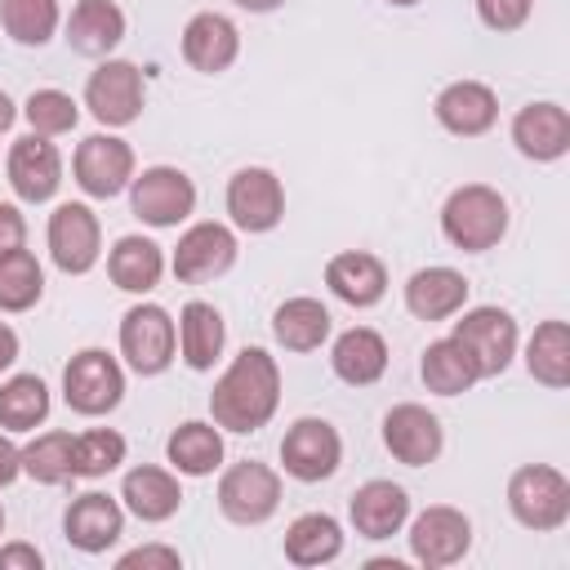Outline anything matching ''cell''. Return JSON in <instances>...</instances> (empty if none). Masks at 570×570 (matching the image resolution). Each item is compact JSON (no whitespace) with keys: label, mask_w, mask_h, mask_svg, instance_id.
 <instances>
[{"label":"cell","mask_w":570,"mask_h":570,"mask_svg":"<svg viewBox=\"0 0 570 570\" xmlns=\"http://www.w3.org/2000/svg\"><path fill=\"white\" fill-rule=\"evenodd\" d=\"M281 405V370L263 347H245L209 392V414L227 432H258Z\"/></svg>","instance_id":"cell-1"},{"label":"cell","mask_w":570,"mask_h":570,"mask_svg":"<svg viewBox=\"0 0 570 570\" xmlns=\"http://www.w3.org/2000/svg\"><path fill=\"white\" fill-rule=\"evenodd\" d=\"M441 232L463 254L494 249L503 240V232H508V200L485 183L454 187L450 200L441 205Z\"/></svg>","instance_id":"cell-2"},{"label":"cell","mask_w":570,"mask_h":570,"mask_svg":"<svg viewBox=\"0 0 570 570\" xmlns=\"http://www.w3.org/2000/svg\"><path fill=\"white\" fill-rule=\"evenodd\" d=\"M508 508L525 530H561L570 517V481L548 463L517 468L508 481Z\"/></svg>","instance_id":"cell-3"},{"label":"cell","mask_w":570,"mask_h":570,"mask_svg":"<svg viewBox=\"0 0 570 570\" xmlns=\"http://www.w3.org/2000/svg\"><path fill=\"white\" fill-rule=\"evenodd\" d=\"M450 338L468 352L476 379L503 374L508 361L517 356V321L503 307H472V312H463V321H454Z\"/></svg>","instance_id":"cell-4"},{"label":"cell","mask_w":570,"mask_h":570,"mask_svg":"<svg viewBox=\"0 0 570 570\" xmlns=\"http://www.w3.org/2000/svg\"><path fill=\"white\" fill-rule=\"evenodd\" d=\"M62 396H67V405L76 414H89V419L116 410L120 396H125V374H120L116 356L102 352V347L76 352L67 361V370H62Z\"/></svg>","instance_id":"cell-5"},{"label":"cell","mask_w":570,"mask_h":570,"mask_svg":"<svg viewBox=\"0 0 570 570\" xmlns=\"http://www.w3.org/2000/svg\"><path fill=\"white\" fill-rule=\"evenodd\" d=\"M218 508L236 525H258L281 508V476L267 463H232L218 481Z\"/></svg>","instance_id":"cell-6"},{"label":"cell","mask_w":570,"mask_h":570,"mask_svg":"<svg viewBox=\"0 0 570 570\" xmlns=\"http://www.w3.org/2000/svg\"><path fill=\"white\" fill-rule=\"evenodd\" d=\"M178 347V330L160 303H138L120 321V352L138 374H160L169 370Z\"/></svg>","instance_id":"cell-7"},{"label":"cell","mask_w":570,"mask_h":570,"mask_svg":"<svg viewBox=\"0 0 570 570\" xmlns=\"http://www.w3.org/2000/svg\"><path fill=\"white\" fill-rule=\"evenodd\" d=\"M71 174H76L85 196L111 200V196H120L134 183V147L125 138H111V134H89L76 147Z\"/></svg>","instance_id":"cell-8"},{"label":"cell","mask_w":570,"mask_h":570,"mask_svg":"<svg viewBox=\"0 0 570 570\" xmlns=\"http://www.w3.org/2000/svg\"><path fill=\"white\" fill-rule=\"evenodd\" d=\"M134 214L151 227H178L191 209H196V187L183 169H169V165H151L134 178Z\"/></svg>","instance_id":"cell-9"},{"label":"cell","mask_w":570,"mask_h":570,"mask_svg":"<svg viewBox=\"0 0 570 570\" xmlns=\"http://www.w3.org/2000/svg\"><path fill=\"white\" fill-rule=\"evenodd\" d=\"M227 214L240 232H272L285 218V187L272 169L249 165L236 169L227 183Z\"/></svg>","instance_id":"cell-10"},{"label":"cell","mask_w":570,"mask_h":570,"mask_svg":"<svg viewBox=\"0 0 570 570\" xmlns=\"http://www.w3.org/2000/svg\"><path fill=\"white\" fill-rule=\"evenodd\" d=\"M85 107L111 129L138 120V111H142V71L125 58H107L85 85Z\"/></svg>","instance_id":"cell-11"},{"label":"cell","mask_w":570,"mask_h":570,"mask_svg":"<svg viewBox=\"0 0 570 570\" xmlns=\"http://www.w3.org/2000/svg\"><path fill=\"white\" fill-rule=\"evenodd\" d=\"M98 249H102V232L89 205L67 200L49 214V254L67 276H85L98 263Z\"/></svg>","instance_id":"cell-12"},{"label":"cell","mask_w":570,"mask_h":570,"mask_svg":"<svg viewBox=\"0 0 570 570\" xmlns=\"http://www.w3.org/2000/svg\"><path fill=\"white\" fill-rule=\"evenodd\" d=\"M343 459V441L325 419H298L281 441V463L294 481H325Z\"/></svg>","instance_id":"cell-13"},{"label":"cell","mask_w":570,"mask_h":570,"mask_svg":"<svg viewBox=\"0 0 570 570\" xmlns=\"http://www.w3.org/2000/svg\"><path fill=\"white\" fill-rule=\"evenodd\" d=\"M236 263V236L232 227L223 223H196L178 236V249H174V276L183 285H200V281H214L223 276L227 267Z\"/></svg>","instance_id":"cell-14"},{"label":"cell","mask_w":570,"mask_h":570,"mask_svg":"<svg viewBox=\"0 0 570 570\" xmlns=\"http://www.w3.org/2000/svg\"><path fill=\"white\" fill-rule=\"evenodd\" d=\"M4 174H9V187L18 191V200L40 205V200H49V196L58 191V183H62V156H58V147H53L45 134H27V138H18V142L9 147Z\"/></svg>","instance_id":"cell-15"},{"label":"cell","mask_w":570,"mask_h":570,"mask_svg":"<svg viewBox=\"0 0 570 570\" xmlns=\"http://www.w3.org/2000/svg\"><path fill=\"white\" fill-rule=\"evenodd\" d=\"M468 543H472L468 517L459 508H445V503L419 512L410 525V552L423 566H454L468 552Z\"/></svg>","instance_id":"cell-16"},{"label":"cell","mask_w":570,"mask_h":570,"mask_svg":"<svg viewBox=\"0 0 570 570\" xmlns=\"http://www.w3.org/2000/svg\"><path fill=\"white\" fill-rule=\"evenodd\" d=\"M383 445L392 450V459H401L405 468H423L441 454V419L414 401L392 405L383 419Z\"/></svg>","instance_id":"cell-17"},{"label":"cell","mask_w":570,"mask_h":570,"mask_svg":"<svg viewBox=\"0 0 570 570\" xmlns=\"http://www.w3.org/2000/svg\"><path fill=\"white\" fill-rule=\"evenodd\" d=\"M240 53V31L232 18L223 13H196L187 27H183V58L187 67L205 71V76H218L236 62Z\"/></svg>","instance_id":"cell-18"},{"label":"cell","mask_w":570,"mask_h":570,"mask_svg":"<svg viewBox=\"0 0 570 570\" xmlns=\"http://www.w3.org/2000/svg\"><path fill=\"white\" fill-rule=\"evenodd\" d=\"M436 120L459 138H476L499 120V98L481 80H454L436 94Z\"/></svg>","instance_id":"cell-19"},{"label":"cell","mask_w":570,"mask_h":570,"mask_svg":"<svg viewBox=\"0 0 570 570\" xmlns=\"http://www.w3.org/2000/svg\"><path fill=\"white\" fill-rule=\"evenodd\" d=\"M62 530H67V543H76L80 552H107L125 530V512L111 494L89 490L67 508Z\"/></svg>","instance_id":"cell-20"},{"label":"cell","mask_w":570,"mask_h":570,"mask_svg":"<svg viewBox=\"0 0 570 570\" xmlns=\"http://www.w3.org/2000/svg\"><path fill=\"white\" fill-rule=\"evenodd\" d=\"M512 142L530 160H557L570 151V116L557 102H530L512 120Z\"/></svg>","instance_id":"cell-21"},{"label":"cell","mask_w":570,"mask_h":570,"mask_svg":"<svg viewBox=\"0 0 570 570\" xmlns=\"http://www.w3.org/2000/svg\"><path fill=\"white\" fill-rule=\"evenodd\" d=\"M325 285L352 307H374L387 294V267L365 249H347L325 263Z\"/></svg>","instance_id":"cell-22"},{"label":"cell","mask_w":570,"mask_h":570,"mask_svg":"<svg viewBox=\"0 0 570 570\" xmlns=\"http://www.w3.org/2000/svg\"><path fill=\"white\" fill-rule=\"evenodd\" d=\"M347 512H352L356 534H365V539H392L405 525V517H410V494L401 485H392V481H365L352 494Z\"/></svg>","instance_id":"cell-23"},{"label":"cell","mask_w":570,"mask_h":570,"mask_svg":"<svg viewBox=\"0 0 570 570\" xmlns=\"http://www.w3.org/2000/svg\"><path fill=\"white\" fill-rule=\"evenodd\" d=\"M330 365H334V374H338L343 383H352V387H370V383H379L383 370H387V343H383L379 330H370V325H352V330H343V334L334 338Z\"/></svg>","instance_id":"cell-24"},{"label":"cell","mask_w":570,"mask_h":570,"mask_svg":"<svg viewBox=\"0 0 570 570\" xmlns=\"http://www.w3.org/2000/svg\"><path fill=\"white\" fill-rule=\"evenodd\" d=\"M468 303V281L454 267H419L405 285V307L419 321H445Z\"/></svg>","instance_id":"cell-25"},{"label":"cell","mask_w":570,"mask_h":570,"mask_svg":"<svg viewBox=\"0 0 570 570\" xmlns=\"http://www.w3.org/2000/svg\"><path fill=\"white\" fill-rule=\"evenodd\" d=\"M125 40V13L111 0H80L67 18V45L85 58H102Z\"/></svg>","instance_id":"cell-26"},{"label":"cell","mask_w":570,"mask_h":570,"mask_svg":"<svg viewBox=\"0 0 570 570\" xmlns=\"http://www.w3.org/2000/svg\"><path fill=\"white\" fill-rule=\"evenodd\" d=\"M120 499H125V508H129L138 521H169V517L178 512V503H183V490H178L174 472L142 463V468L125 472Z\"/></svg>","instance_id":"cell-27"},{"label":"cell","mask_w":570,"mask_h":570,"mask_svg":"<svg viewBox=\"0 0 570 570\" xmlns=\"http://www.w3.org/2000/svg\"><path fill=\"white\" fill-rule=\"evenodd\" d=\"M160 272H165V254H160V245L147 240V236H120L116 249L107 254V276H111L116 289H125V294H147V289H156Z\"/></svg>","instance_id":"cell-28"},{"label":"cell","mask_w":570,"mask_h":570,"mask_svg":"<svg viewBox=\"0 0 570 570\" xmlns=\"http://www.w3.org/2000/svg\"><path fill=\"white\" fill-rule=\"evenodd\" d=\"M223 338H227V330H223L218 307L191 298V303L183 307V316H178V347H183V361H187L191 370H209V365L218 361V352H223Z\"/></svg>","instance_id":"cell-29"},{"label":"cell","mask_w":570,"mask_h":570,"mask_svg":"<svg viewBox=\"0 0 570 570\" xmlns=\"http://www.w3.org/2000/svg\"><path fill=\"white\" fill-rule=\"evenodd\" d=\"M343 552V530L330 512H303L285 530V557L294 566H325Z\"/></svg>","instance_id":"cell-30"},{"label":"cell","mask_w":570,"mask_h":570,"mask_svg":"<svg viewBox=\"0 0 570 570\" xmlns=\"http://www.w3.org/2000/svg\"><path fill=\"white\" fill-rule=\"evenodd\" d=\"M272 334L289 352H316L330 338V312L316 298H285L272 316Z\"/></svg>","instance_id":"cell-31"},{"label":"cell","mask_w":570,"mask_h":570,"mask_svg":"<svg viewBox=\"0 0 570 570\" xmlns=\"http://www.w3.org/2000/svg\"><path fill=\"white\" fill-rule=\"evenodd\" d=\"M165 454L169 463L183 472V476H209L218 463H223V436H218V423H183L174 428V436L165 441Z\"/></svg>","instance_id":"cell-32"},{"label":"cell","mask_w":570,"mask_h":570,"mask_svg":"<svg viewBox=\"0 0 570 570\" xmlns=\"http://www.w3.org/2000/svg\"><path fill=\"white\" fill-rule=\"evenodd\" d=\"M525 370L543 387H566L570 383V330L566 321H543L530 343H525Z\"/></svg>","instance_id":"cell-33"},{"label":"cell","mask_w":570,"mask_h":570,"mask_svg":"<svg viewBox=\"0 0 570 570\" xmlns=\"http://www.w3.org/2000/svg\"><path fill=\"white\" fill-rule=\"evenodd\" d=\"M45 294V272L31 249H4L0 254V312H27Z\"/></svg>","instance_id":"cell-34"},{"label":"cell","mask_w":570,"mask_h":570,"mask_svg":"<svg viewBox=\"0 0 570 570\" xmlns=\"http://www.w3.org/2000/svg\"><path fill=\"white\" fill-rule=\"evenodd\" d=\"M419 374H423V383H428L436 396H459V392H468V387L476 383V370H472L468 352H463L454 338H436V343H428Z\"/></svg>","instance_id":"cell-35"},{"label":"cell","mask_w":570,"mask_h":570,"mask_svg":"<svg viewBox=\"0 0 570 570\" xmlns=\"http://www.w3.org/2000/svg\"><path fill=\"white\" fill-rule=\"evenodd\" d=\"M49 414V387L36 374H13L0 387V428L9 432H31Z\"/></svg>","instance_id":"cell-36"},{"label":"cell","mask_w":570,"mask_h":570,"mask_svg":"<svg viewBox=\"0 0 570 570\" xmlns=\"http://www.w3.org/2000/svg\"><path fill=\"white\" fill-rule=\"evenodd\" d=\"M71 445H76L71 432H45V436H36L31 445H22V472L31 481H40V485L71 481L76 476L71 472Z\"/></svg>","instance_id":"cell-37"},{"label":"cell","mask_w":570,"mask_h":570,"mask_svg":"<svg viewBox=\"0 0 570 570\" xmlns=\"http://www.w3.org/2000/svg\"><path fill=\"white\" fill-rule=\"evenodd\" d=\"M0 22L18 45H45L58 31V0H0Z\"/></svg>","instance_id":"cell-38"},{"label":"cell","mask_w":570,"mask_h":570,"mask_svg":"<svg viewBox=\"0 0 570 570\" xmlns=\"http://www.w3.org/2000/svg\"><path fill=\"white\" fill-rule=\"evenodd\" d=\"M120 463H125V436L111 428H89L71 445V472L76 476H107Z\"/></svg>","instance_id":"cell-39"},{"label":"cell","mask_w":570,"mask_h":570,"mask_svg":"<svg viewBox=\"0 0 570 570\" xmlns=\"http://www.w3.org/2000/svg\"><path fill=\"white\" fill-rule=\"evenodd\" d=\"M22 111H27V120H31V134H45V138L76 129V120H80L76 98L62 94V89H36Z\"/></svg>","instance_id":"cell-40"},{"label":"cell","mask_w":570,"mask_h":570,"mask_svg":"<svg viewBox=\"0 0 570 570\" xmlns=\"http://www.w3.org/2000/svg\"><path fill=\"white\" fill-rule=\"evenodd\" d=\"M530 9H534V0H476V18L490 31H517L530 18Z\"/></svg>","instance_id":"cell-41"},{"label":"cell","mask_w":570,"mask_h":570,"mask_svg":"<svg viewBox=\"0 0 570 570\" xmlns=\"http://www.w3.org/2000/svg\"><path fill=\"white\" fill-rule=\"evenodd\" d=\"M183 557L174 552V548H160V543H147V548H134V552H125L116 566L120 570H134V566H165V570H174Z\"/></svg>","instance_id":"cell-42"},{"label":"cell","mask_w":570,"mask_h":570,"mask_svg":"<svg viewBox=\"0 0 570 570\" xmlns=\"http://www.w3.org/2000/svg\"><path fill=\"white\" fill-rule=\"evenodd\" d=\"M22 240H27V218L18 214V205L0 200V254L4 249H18Z\"/></svg>","instance_id":"cell-43"},{"label":"cell","mask_w":570,"mask_h":570,"mask_svg":"<svg viewBox=\"0 0 570 570\" xmlns=\"http://www.w3.org/2000/svg\"><path fill=\"white\" fill-rule=\"evenodd\" d=\"M18 566H22V570H40L45 557H40L31 543H4V548H0V570H18Z\"/></svg>","instance_id":"cell-44"},{"label":"cell","mask_w":570,"mask_h":570,"mask_svg":"<svg viewBox=\"0 0 570 570\" xmlns=\"http://www.w3.org/2000/svg\"><path fill=\"white\" fill-rule=\"evenodd\" d=\"M18 472H22V450H18L9 436H0V490H4V485H13V481H18Z\"/></svg>","instance_id":"cell-45"},{"label":"cell","mask_w":570,"mask_h":570,"mask_svg":"<svg viewBox=\"0 0 570 570\" xmlns=\"http://www.w3.org/2000/svg\"><path fill=\"white\" fill-rule=\"evenodd\" d=\"M13 361H18V334L0 321V370H9Z\"/></svg>","instance_id":"cell-46"},{"label":"cell","mask_w":570,"mask_h":570,"mask_svg":"<svg viewBox=\"0 0 570 570\" xmlns=\"http://www.w3.org/2000/svg\"><path fill=\"white\" fill-rule=\"evenodd\" d=\"M13 116H18V111H13V102H9V94L0 89V134H4L9 125H13Z\"/></svg>","instance_id":"cell-47"},{"label":"cell","mask_w":570,"mask_h":570,"mask_svg":"<svg viewBox=\"0 0 570 570\" xmlns=\"http://www.w3.org/2000/svg\"><path fill=\"white\" fill-rule=\"evenodd\" d=\"M240 9H249V13H272L276 4H285V0H236Z\"/></svg>","instance_id":"cell-48"},{"label":"cell","mask_w":570,"mask_h":570,"mask_svg":"<svg viewBox=\"0 0 570 570\" xmlns=\"http://www.w3.org/2000/svg\"><path fill=\"white\" fill-rule=\"evenodd\" d=\"M387 4H401L405 9V4H419V0H387Z\"/></svg>","instance_id":"cell-49"},{"label":"cell","mask_w":570,"mask_h":570,"mask_svg":"<svg viewBox=\"0 0 570 570\" xmlns=\"http://www.w3.org/2000/svg\"><path fill=\"white\" fill-rule=\"evenodd\" d=\"M0 530H4V508H0Z\"/></svg>","instance_id":"cell-50"}]
</instances>
